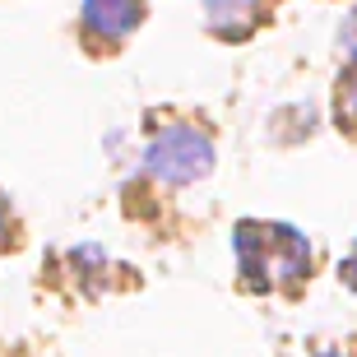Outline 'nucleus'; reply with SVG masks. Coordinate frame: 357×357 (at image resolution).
Returning <instances> with one entry per match:
<instances>
[{"label": "nucleus", "instance_id": "obj_8", "mask_svg": "<svg viewBox=\"0 0 357 357\" xmlns=\"http://www.w3.org/2000/svg\"><path fill=\"white\" fill-rule=\"evenodd\" d=\"M316 357H339V353H316Z\"/></svg>", "mask_w": 357, "mask_h": 357}, {"label": "nucleus", "instance_id": "obj_1", "mask_svg": "<svg viewBox=\"0 0 357 357\" xmlns=\"http://www.w3.org/2000/svg\"><path fill=\"white\" fill-rule=\"evenodd\" d=\"M237 260L251 288H297L311 278V246L283 223H241Z\"/></svg>", "mask_w": 357, "mask_h": 357}, {"label": "nucleus", "instance_id": "obj_6", "mask_svg": "<svg viewBox=\"0 0 357 357\" xmlns=\"http://www.w3.org/2000/svg\"><path fill=\"white\" fill-rule=\"evenodd\" d=\"M339 274H344V283H348V288L357 292V246H353V251H348V260H344V265H339Z\"/></svg>", "mask_w": 357, "mask_h": 357}, {"label": "nucleus", "instance_id": "obj_4", "mask_svg": "<svg viewBox=\"0 0 357 357\" xmlns=\"http://www.w3.org/2000/svg\"><path fill=\"white\" fill-rule=\"evenodd\" d=\"M204 14H209V24L218 38H246L260 19V0H204Z\"/></svg>", "mask_w": 357, "mask_h": 357}, {"label": "nucleus", "instance_id": "obj_5", "mask_svg": "<svg viewBox=\"0 0 357 357\" xmlns=\"http://www.w3.org/2000/svg\"><path fill=\"white\" fill-rule=\"evenodd\" d=\"M357 121V66L339 79V121Z\"/></svg>", "mask_w": 357, "mask_h": 357}, {"label": "nucleus", "instance_id": "obj_7", "mask_svg": "<svg viewBox=\"0 0 357 357\" xmlns=\"http://www.w3.org/2000/svg\"><path fill=\"white\" fill-rule=\"evenodd\" d=\"M10 232H14V223H10V204L0 199V251L10 246Z\"/></svg>", "mask_w": 357, "mask_h": 357}, {"label": "nucleus", "instance_id": "obj_3", "mask_svg": "<svg viewBox=\"0 0 357 357\" xmlns=\"http://www.w3.org/2000/svg\"><path fill=\"white\" fill-rule=\"evenodd\" d=\"M139 24H144V0H84L79 14V33L98 56L121 47Z\"/></svg>", "mask_w": 357, "mask_h": 357}, {"label": "nucleus", "instance_id": "obj_2", "mask_svg": "<svg viewBox=\"0 0 357 357\" xmlns=\"http://www.w3.org/2000/svg\"><path fill=\"white\" fill-rule=\"evenodd\" d=\"M213 167V144L209 135L195 126H167V130L149 144V172L167 185H185Z\"/></svg>", "mask_w": 357, "mask_h": 357}]
</instances>
